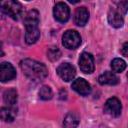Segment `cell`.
<instances>
[{
	"mask_svg": "<svg viewBox=\"0 0 128 128\" xmlns=\"http://www.w3.org/2000/svg\"><path fill=\"white\" fill-rule=\"evenodd\" d=\"M79 67L82 72L86 74H91L94 71V58L90 53L83 52L79 58Z\"/></svg>",
	"mask_w": 128,
	"mask_h": 128,
	"instance_id": "7",
	"label": "cell"
},
{
	"mask_svg": "<svg viewBox=\"0 0 128 128\" xmlns=\"http://www.w3.org/2000/svg\"><path fill=\"white\" fill-rule=\"evenodd\" d=\"M127 78H128V73H127Z\"/></svg>",
	"mask_w": 128,
	"mask_h": 128,
	"instance_id": "24",
	"label": "cell"
},
{
	"mask_svg": "<svg viewBox=\"0 0 128 128\" xmlns=\"http://www.w3.org/2000/svg\"><path fill=\"white\" fill-rule=\"evenodd\" d=\"M27 1H29V0H27Z\"/></svg>",
	"mask_w": 128,
	"mask_h": 128,
	"instance_id": "25",
	"label": "cell"
},
{
	"mask_svg": "<svg viewBox=\"0 0 128 128\" xmlns=\"http://www.w3.org/2000/svg\"><path fill=\"white\" fill-rule=\"evenodd\" d=\"M81 43V37L75 30H67L62 36V44L67 49H76Z\"/></svg>",
	"mask_w": 128,
	"mask_h": 128,
	"instance_id": "3",
	"label": "cell"
},
{
	"mask_svg": "<svg viewBox=\"0 0 128 128\" xmlns=\"http://www.w3.org/2000/svg\"><path fill=\"white\" fill-rule=\"evenodd\" d=\"M121 102L116 97L109 98L104 104V112L112 117H118L121 114Z\"/></svg>",
	"mask_w": 128,
	"mask_h": 128,
	"instance_id": "4",
	"label": "cell"
},
{
	"mask_svg": "<svg viewBox=\"0 0 128 128\" xmlns=\"http://www.w3.org/2000/svg\"><path fill=\"white\" fill-rule=\"evenodd\" d=\"M53 96V93H52V90L49 86H42L39 90V97L42 99V100H50Z\"/></svg>",
	"mask_w": 128,
	"mask_h": 128,
	"instance_id": "19",
	"label": "cell"
},
{
	"mask_svg": "<svg viewBox=\"0 0 128 128\" xmlns=\"http://www.w3.org/2000/svg\"><path fill=\"white\" fill-rule=\"evenodd\" d=\"M121 53H122L123 56L128 57V42H126V43L123 44V46L121 48Z\"/></svg>",
	"mask_w": 128,
	"mask_h": 128,
	"instance_id": "22",
	"label": "cell"
},
{
	"mask_svg": "<svg viewBox=\"0 0 128 128\" xmlns=\"http://www.w3.org/2000/svg\"><path fill=\"white\" fill-rule=\"evenodd\" d=\"M15 116H16V111L10 106L8 108L3 107L0 110V118L5 122H12L15 119Z\"/></svg>",
	"mask_w": 128,
	"mask_h": 128,
	"instance_id": "16",
	"label": "cell"
},
{
	"mask_svg": "<svg viewBox=\"0 0 128 128\" xmlns=\"http://www.w3.org/2000/svg\"><path fill=\"white\" fill-rule=\"evenodd\" d=\"M89 19V12L85 7H79L74 13V23L78 26H84Z\"/></svg>",
	"mask_w": 128,
	"mask_h": 128,
	"instance_id": "11",
	"label": "cell"
},
{
	"mask_svg": "<svg viewBox=\"0 0 128 128\" xmlns=\"http://www.w3.org/2000/svg\"><path fill=\"white\" fill-rule=\"evenodd\" d=\"M72 89L74 91H76L78 94L82 95V96H87L91 93V86L90 84L83 78H78V79H75L73 82H72V85H71Z\"/></svg>",
	"mask_w": 128,
	"mask_h": 128,
	"instance_id": "9",
	"label": "cell"
},
{
	"mask_svg": "<svg viewBox=\"0 0 128 128\" xmlns=\"http://www.w3.org/2000/svg\"><path fill=\"white\" fill-rule=\"evenodd\" d=\"M108 22L109 24L114 27V28H120L123 26L124 23V19H123V15L121 13H119L116 9L112 8L109 10L108 12V16H107Z\"/></svg>",
	"mask_w": 128,
	"mask_h": 128,
	"instance_id": "10",
	"label": "cell"
},
{
	"mask_svg": "<svg viewBox=\"0 0 128 128\" xmlns=\"http://www.w3.org/2000/svg\"><path fill=\"white\" fill-rule=\"evenodd\" d=\"M39 22H40V16H39V12L37 10L29 11L24 17L25 27H27V26H38Z\"/></svg>",
	"mask_w": 128,
	"mask_h": 128,
	"instance_id": "14",
	"label": "cell"
},
{
	"mask_svg": "<svg viewBox=\"0 0 128 128\" xmlns=\"http://www.w3.org/2000/svg\"><path fill=\"white\" fill-rule=\"evenodd\" d=\"M16 77V71L13 65L9 62H2L0 65V80L1 82H8Z\"/></svg>",
	"mask_w": 128,
	"mask_h": 128,
	"instance_id": "8",
	"label": "cell"
},
{
	"mask_svg": "<svg viewBox=\"0 0 128 128\" xmlns=\"http://www.w3.org/2000/svg\"><path fill=\"white\" fill-rule=\"evenodd\" d=\"M57 74L59 75V77L66 81L69 82L71 80L74 79L75 75H76V70L74 68V66L70 63H62L57 67Z\"/></svg>",
	"mask_w": 128,
	"mask_h": 128,
	"instance_id": "5",
	"label": "cell"
},
{
	"mask_svg": "<svg viewBox=\"0 0 128 128\" xmlns=\"http://www.w3.org/2000/svg\"><path fill=\"white\" fill-rule=\"evenodd\" d=\"M20 68L27 78L35 82L44 80L48 75L47 67L43 63L33 59L27 58L22 60L20 62Z\"/></svg>",
	"mask_w": 128,
	"mask_h": 128,
	"instance_id": "1",
	"label": "cell"
},
{
	"mask_svg": "<svg viewBox=\"0 0 128 128\" xmlns=\"http://www.w3.org/2000/svg\"><path fill=\"white\" fill-rule=\"evenodd\" d=\"M53 15L54 18L61 23H65L68 21L69 16H70V9L69 7L63 3V2H59L54 6L53 9Z\"/></svg>",
	"mask_w": 128,
	"mask_h": 128,
	"instance_id": "6",
	"label": "cell"
},
{
	"mask_svg": "<svg viewBox=\"0 0 128 128\" xmlns=\"http://www.w3.org/2000/svg\"><path fill=\"white\" fill-rule=\"evenodd\" d=\"M111 68L114 72L120 73L125 70L126 68V62L121 58H115L111 61Z\"/></svg>",
	"mask_w": 128,
	"mask_h": 128,
	"instance_id": "18",
	"label": "cell"
},
{
	"mask_svg": "<svg viewBox=\"0 0 128 128\" xmlns=\"http://www.w3.org/2000/svg\"><path fill=\"white\" fill-rule=\"evenodd\" d=\"M98 82L101 85H116L119 82V79L115 75V73L110 72V71H106L99 76Z\"/></svg>",
	"mask_w": 128,
	"mask_h": 128,
	"instance_id": "13",
	"label": "cell"
},
{
	"mask_svg": "<svg viewBox=\"0 0 128 128\" xmlns=\"http://www.w3.org/2000/svg\"><path fill=\"white\" fill-rule=\"evenodd\" d=\"M78 124H79V116L76 113L70 112L65 116L63 122V125L65 127H76Z\"/></svg>",
	"mask_w": 128,
	"mask_h": 128,
	"instance_id": "17",
	"label": "cell"
},
{
	"mask_svg": "<svg viewBox=\"0 0 128 128\" xmlns=\"http://www.w3.org/2000/svg\"><path fill=\"white\" fill-rule=\"evenodd\" d=\"M70 3H72V4H76V3H78L80 0H68Z\"/></svg>",
	"mask_w": 128,
	"mask_h": 128,
	"instance_id": "23",
	"label": "cell"
},
{
	"mask_svg": "<svg viewBox=\"0 0 128 128\" xmlns=\"http://www.w3.org/2000/svg\"><path fill=\"white\" fill-rule=\"evenodd\" d=\"M1 10L6 15L17 20L22 15V5L16 0H1Z\"/></svg>",
	"mask_w": 128,
	"mask_h": 128,
	"instance_id": "2",
	"label": "cell"
},
{
	"mask_svg": "<svg viewBox=\"0 0 128 128\" xmlns=\"http://www.w3.org/2000/svg\"><path fill=\"white\" fill-rule=\"evenodd\" d=\"M61 56V52L57 47H51L48 49L47 51V57L49 58V60L51 61H56L60 58Z\"/></svg>",
	"mask_w": 128,
	"mask_h": 128,
	"instance_id": "20",
	"label": "cell"
},
{
	"mask_svg": "<svg viewBox=\"0 0 128 128\" xmlns=\"http://www.w3.org/2000/svg\"><path fill=\"white\" fill-rule=\"evenodd\" d=\"M115 3L117 6L116 10L122 15L126 14V12L128 11V0H118V1H115Z\"/></svg>",
	"mask_w": 128,
	"mask_h": 128,
	"instance_id": "21",
	"label": "cell"
},
{
	"mask_svg": "<svg viewBox=\"0 0 128 128\" xmlns=\"http://www.w3.org/2000/svg\"><path fill=\"white\" fill-rule=\"evenodd\" d=\"M25 32V41L27 44H34L40 37V30L38 26H27Z\"/></svg>",
	"mask_w": 128,
	"mask_h": 128,
	"instance_id": "12",
	"label": "cell"
},
{
	"mask_svg": "<svg viewBox=\"0 0 128 128\" xmlns=\"http://www.w3.org/2000/svg\"><path fill=\"white\" fill-rule=\"evenodd\" d=\"M17 99H18L17 91L14 88H10V89H7V90L4 91V93H3V101L8 106L13 107L17 103Z\"/></svg>",
	"mask_w": 128,
	"mask_h": 128,
	"instance_id": "15",
	"label": "cell"
}]
</instances>
